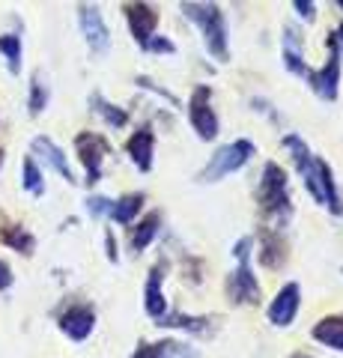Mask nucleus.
I'll return each instance as SVG.
<instances>
[{
	"mask_svg": "<svg viewBox=\"0 0 343 358\" xmlns=\"http://www.w3.org/2000/svg\"><path fill=\"white\" fill-rule=\"evenodd\" d=\"M257 209L263 218V227L284 230L293 218V197H290V176L278 162H265L260 182H257Z\"/></svg>",
	"mask_w": 343,
	"mask_h": 358,
	"instance_id": "obj_1",
	"label": "nucleus"
},
{
	"mask_svg": "<svg viewBox=\"0 0 343 358\" xmlns=\"http://www.w3.org/2000/svg\"><path fill=\"white\" fill-rule=\"evenodd\" d=\"M180 13L200 30V39L206 45V54L215 63L230 60V36H227V18L221 13L218 3H197V0H185L180 3Z\"/></svg>",
	"mask_w": 343,
	"mask_h": 358,
	"instance_id": "obj_2",
	"label": "nucleus"
},
{
	"mask_svg": "<svg viewBox=\"0 0 343 358\" xmlns=\"http://www.w3.org/2000/svg\"><path fill=\"white\" fill-rule=\"evenodd\" d=\"M251 254H254V236L236 239V245H233L236 268L227 278V299H230V305L257 308L260 299H263L260 281H257V275H254V266H251Z\"/></svg>",
	"mask_w": 343,
	"mask_h": 358,
	"instance_id": "obj_3",
	"label": "nucleus"
},
{
	"mask_svg": "<svg viewBox=\"0 0 343 358\" xmlns=\"http://www.w3.org/2000/svg\"><path fill=\"white\" fill-rule=\"evenodd\" d=\"M254 155H257V143L248 141V138H236V141L224 143V147H218L212 155H209V162L197 171L194 179L200 185H215V182H221V179H227L230 173H239Z\"/></svg>",
	"mask_w": 343,
	"mask_h": 358,
	"instance_id": "obj_4",
	"label": "nucleus"
},
{
	"mask_svg": "<svg viewBox=\"0 0 343 358\" xmlns=\"http://www.w3.org/2000/svg\"><path fill=\"white\" fill-rule=\"evenodd\" d=\"M185 114H188V126L194 129L197 141H215L218 131H221V120L215 114V105H212V87L209 84H197L188 96V105H185Z\"/></svg>",
	"mask_w": 343,
	"mask_h": 358,
	"instance_id": "obj_5",
	"label": "nucleus"
},
{
	"mask_svg": "<svg viewBox=\"0 0 343 358\" xmlns=\"http://www.w3.org/2000/svg\"><path fill=\"white\" fill-rule=\"evenodd\" d=\"M110 152L114 150H110V141L105 134H98V131H78L75 134V155H78V162L87 173V179H84L87 185H98Z\"/></svg>",
	"mask_w": 343,
	"mask_h": 358,
	"instance_id": "obj_6",
	"label": "nucleus"
},
{
	"mask_svg": "<svg viewBox=\"0 0 343 358\" xmlns=\"http://www.w3.org/2000/svg\"><path fill=\"white\" fill-rule=\"evenodd\" d=\"M326 45H328V60L319 66V69L311 72L307 78V87L314 90V93L323 99V102H335L340 96V78H343V57H340V48L335 42V33H328L326 36Z\"/></svg>",
	"mask_w": 343,
	"mask_h": 358,
	"instance_id": "obj_7",
	"label": "nucleus"
},
{
	"mask_svg": "<svg viewBox=\"0 0 343 358\" xmlns=\"http://www.w3.org/2000/svg\"><path fill=\"white\" fill-rule=\"evenodd\" d=\"M168 272H170V260L164 254L149 266V272H147V284H143V310H147V317L152 322H159L164 313L170 310L168 299H164V281H168Z\"/></svg>",
	"mask_w": 343,
	"mask_h": 358,
	"instance_id": "obj_8",
	"label": "nucleus"
},
{
	"mask_svg": "<svg viewBox=\"0 0 343 358\" xmlns=\"http://www.w3.org/2000/svg\"><path fill=\"white\" fill-rule=\"evenodd\" d=\"M75 13H78V27H81V36L87 42V48H90L96 57H105V54L110 51V30L105 24L102 9H98L96 3H78Z\"/></svg>",
	"mask_w": 343,
	"mask_h": 358,
	"instance_id": "obj_9",
	"label": "nucleus"
},
{
	"mask_svg": "<svg viewBox=\"0 0 343 358\" xmlns=\"http://www.w3.org/2000/svg\"><path fill=\"white\" fill-rule=\"evenodd\" d=\"M57 329L72 343L90 341V334L96 331V308L90 301H72V305H66L57 313Z\"/></svg>",
	"mask_w": 343,
	"mask_h": 358,
	"instance_id": "obj_10",
	"label": "nucleus"
},
{
	"mask_svg": "<svg viewBox=\"0 0 343 358\" xmlns=\"http://www.w3.org/2000/svg\"><path fill=\"white\" fill-rule=\"evenodd\" d=\"M123 18L129 24L131 39H135L138 48L143 51V48H147V42L159 33L161 13H159V6L147 3V0H135V3H123Z\"/></svg>",
	"mask_w": 343,
	"mask_h": 358,
	"instance_id": "obj_11",
	"label": "nucleus"
},
{
	"mask_svg": "<svg viewBox=\"0 0 343 358\" xmlns=\"http://www.w3.org/2000/svg\"><path fill=\"white\" fill-rule=\"evenodd\" d=\"M298 310H302V287H298L295 281L284 284L278 293H275V299L269 301V308H265V320H269V326L275 329H290Z\"/></svg>",
	"mask_w": 343,
	"mask_h": 358,
	"instance_id": "obj_12",
	"label": "nucleus"
},
{
	"mask_svg": "<svg viewBox=\"0 0 343 358\" xmlns=\"http://www.w3.org/2000/svg\"><path fill=\"white\" fill-rule=\"evenodd\" d=\"M30 152H33V159L39 162V167L48 164L51 171L57 176H63L69 185H78V176H75L72 164H69V155H66L60 143H54L48 134H36V138L30 141Z\"/></svg>",
	"mask_w": 343,
	"mask_h": 358,
	"instance_id": "obj_13",
	"label": "nucleus"
},
{
	"mask_svg": "<svg viewBox=\"0 0 343 358\" xmlns=\"http://www.w3.org/2000/svg\"><path fill=\"white\" fill-rule=\"evenodd\" d=\"M257 260L263 268H269V272H278V268L286 266L290 260V242H286L284 230H272V227H263L257 230Z\"/></svg>",
	"mask_w": 343,
	"mask_h": 358,
	"instance_id": "obj_14",
	"label": "nucleus"
},
{
	"mask_svg": "<svg viewBox=\"0 0 343 358\" xmlns=\"http://www.w3.org/2000/svg\"><path fill=\"white\" fill-rule=\"evenodd\" d=\"M126 155L129 162L138 167L140 173H149L152 164H156V129H152V122H140V126L129 134L126 141Z\"/></svg>",
	"mask_w": 343,
	"mask_h": 358,
	"instance_id": "obj_15",
	"label": "nucleus"
},
{
	"mask_svg": "<svg viewBox=\"0 0 343 358\" xmlns=\"http://www.w3.org/2000/svg\"><path fill=\"white\" fill-rule=\"evenodd\" d=\"M159 329H176L185 334H194V338H212L218 322L215 317H206V313H185V310H168L164 317L156 322Z\"/></svg>",
	"mask_w": 343,
	"mask_h": 358,
	"instance_id": "obj_16",
	"label": "nucleus"
},
{
	"mask_svg": "<svg viewBox=\"0 0 343 358\" xmlns=\"http://www.w3.org/2000/svg\"><path fill=\"white\" fill-rule=\"evenodd\" d=\"M281 60H284V69L290 72L293 78H302V81H307L311 72H314V66L307 63V57H305V39L295 33V27H284Z\"/></svg>",
	"mask_w": 343,
	"mask_h": 358,
	"instance_id": "obj_17",
	"label": "nucleus"
},
{
	"mask_svg": "<svg viewBox=\"0 0 343 358\" xmlns=\"http://www.w3.org/2000/svg\"><path fill=\"white\" fill-rule=\"evenodd\" d=\"M161 224H164L161 209H152V212H147V215H143V218H138V221H135V227L129 230V251L135 254V257L147 251L149 245L159 239Z\"/></svg>",
	"mask_w": 343,
	"mask_h": 358,
	"instance_id": "obj_18",
	"label": "nucleus"
},
{
	"mask_svg": "<svg viewBox=\"0 0 343 358\" xmlns=\"http://www.w3.org/2000/svg\"><path fill=\"white\" fill-rule=\"evenodd\" d=\"M0 245H6L9 251H15L21 257H33V254H36V236H33L24 224L6 218L3 212H0Z\"/></svg>",
	"mask_w": 343,
	"mask_h": 358,
	"instance_id": "obj_19",
	"label": "nucleus"
},
{
	"mask_svg": "<svg viewBox=\"0 0 343 358\" xmlns=\"http://www.w3.org/2000/svg\"><path fill=\"white\" fill-rule=\"evenodd\" d=\"M143 206H147V194L143 192H129L123 197L110 200V209H108V218L119 224V227H129V224H135L138 215L143 212Z\"/></svg>",
	"mask_w": 343,
	"mask_h": 358,
	"instance_id": "obj_20",
	"label": "nucleus"
},
{
	"mask_svg": "<svg viewBox=\"0 0 343 358\" xmlns=\"http://www.w3.org/2000/svg\"><path fill=\"white\" fill-rule=\"evenodd\" d=\"M311 338L316 343L328 346V350L343 352V313H326L323 320H316L311 329Z\"/></svg>",
	"mask_w": 343,
	"mask_h": 358,
	"instance_id": "obj_21",
	"label": "nucleus"
},
{
	"mask_svg": "<svg viewBox=\"0 0 343 358\" xmlns=\"http://www.w3.org/2000/svg\"><path fill=\"white\" fill-rule=\"evenodd\" d=\"M0 57H3V66L9 75H21L24 69V42H21V33H0Z\"/></svg>",
	"mask_w": 343,
	"mask_h": 358,
	"instance_id": "obj_22",
	"label": "nucleus"
},
{
	"mask_svg": "<svg viewBox=\"0 0 343 358\" xmlns=\"http://www.w3.org/2000/svg\"><path fill=\"white\" fill-rule=\"evenodd\" d=\"M90 108H93V114L96 117H102L110 129H126L129 126V110L126 108H119V105H114L110 99H105L98 90H93L90 93Z\"/></svg>",
	"mask_w": 343,
	"mask_h": 358,
	"instance_id": "obj_23",
	"label": "nucleus"
},
{
	"mask_svg": "<svg viewBox=\"0 0 343 358\" xmlns=\"http://www.w3.org/2000/svg\"><path fill=\"white\" fill-rule=\"evenodd\" d=\"M48 102H51V84H48L45 72L36 69V72L30 75V87H27V114L30 117L45 114Z\"/></svg>",
	"mask_w": 343,
	"mask_h": 358,
	"instance_id": "obj_24",
	"label": "nucleus"
},
{
	"mask_svg": "<svg viewBox=\"0 0 343 358\" xmlns=\"http://www.w3.org/2000/svg\"><path fill=\"white\" fill-rule=\"evenodd\" d=\"M21 188H24L30 197L45 194V176H42V167L33 155H24V162H21Z\"/></svg>",
	"mask_w": 343,
	"mask_h": 358,
	"instance_id": "obj_25",
	"label": "nucleus"
},
{
	"mask_svg": "<svg viewBox=\"0 0 343 358\" xmlns=\"http://www.w3.org/2000/svg\"><path fill=\"white\" fill-rule=\"evenodd\" d=\"M135 84H138L140 90H149V93H156L159 99H164V102H170L173 108H180V99H176L168 87H161L159 81H152L149 75H135Z\"/></svg>",
	"mask_w": 343,
	"mask_h": 358,
	"instance_id": "obj_26",
	"label": "nucleus"
},
{
	"mask_svg": "<svg viewBox=\"0 0 343 358\" xmlns=\"http://www.w3.org/2000/svg\"><path fill=\"white\" fill-rule=\"evenodd\" d=\"M159 343L164 358H200V352L191 343H182V341H159Z\"/></svg>",
	"mask_w": 343,
	"mask_h": 358,
	"instance_id": "obj_27",
	"label": "nucleus"
},
{
	"mask_svg": "<svg viewBox=\"0 0 343 358\" xmlns=\"http://www.w3.org/2000/svg\"><path fill=\"white\" fill-rule=\"evenodd\" d=\"M143 54H159V57H173L176 54V42L170 36H161V33H156L149 42H147V48H143Z\"/></svg>",
	"mask_w": 343,
	"mask_h": 358,
	"instance_id": "obj_28",
	"label": "nucleus"
},
{
	"mask_svg": "<svg viewBox=\"0 0 343 358\" xmlns=\"http://www.w3.org/2000/svg\"><path fill=\"white\" fill-rule=\"evenodd\" d=\"M87 212H90L93 218H108V209H110V197H102V194H90L84 200Z\"/></svg>",
	"mask_w": 343,
	"mask_h": 358,
	"instance_id": "obj_29",
	"label": "nucleus"
},
{
	"mask_svg": "<svg viewBox=\"0 0 343 358\" xmlns=\"http://www.w3.org/2000/svg\"><path fill=\"white\" fill-rule=\"evenodd\" d=\"M293 9H295V15L305 21V24H314L316 21V3L314 0H293Z\"/></svg>",
	"mask_w": 343,
	"mask_h": 358,
	"instance_id": "obj_30",
	"label": "nucleus"
},
{
	"mask_svg": "<svg viewBox=\"0 0 343 358\" xmlns=\"http://www.w3.org/2000/svg\"><path fill=\"white\" fill-rule=\"evenodd\" d=\"M131 358H164V352H161V343L140 341V343L135 346V352H131Z\"/></svg>",
	"mask_w": 343,
	"mask_h": 358,
	"instance_id": "obj_31",
	"label": "nucleus"
},
{
	"mask_svg": "<svg viewBox=\"0 0 343 358\" xmlns=\"http://www.w3.org/2000/svg\"><path fill=\"white\" fill-rule=\"evenodd\" d=\"M105 257L110 263H119V248H117V236H114V230H105Z\"/></svg>",
	"mask_w": 343,
	"mask_h": 358,
	"instance_id": "obj_32",
	"label": "nucleus"
},
{
	"mask_svg": "<svg viewBox=\"0 0 343 358\" xmlns=\"http://www.w3.org/2000/svg\"><path fill=\"white\" fill-rule=\"evenodd\" d=\"M15 284V275H13V266H9L3 257H0V293H6L9 287Z\"/></svg>",
	"mask_w": 343,
	"mask_h": 358,
	"instance_id": "obj_33",
	"label": "nucleus"
},
{
	"mask_svg": "<svg viewBox=\"0 0 343 358\" xmlns=\"http://www.w3.org/2000/svg\"><path fill=\"white\" fill-rule=\"evenodd\" d=\"M331 33H335V42H337V48H340V57H343V21Z\"/></svg>",
	"mask_w": 343,
	"mask_h": 358,
	"instance_id": "obj_34",
	"label": "nucleus"
},
{
	"mask_svg": "<svg viewBox=\"0 0 343 358\" xmlns=\"http://www.w3.org/2000/svg\"><path fill=\"white\" fill-rule=\"evenodd\" d=\"M290 358H311V352H293Z\"/></svg>",
	"mask_w": 343,
	"mask_h": 358,
	"instance_id": "obj_35",
	"label": "nucleus"
},
{
	"mask_svg": "<svg viewBox=\"0 0 343 358\" xmlns=\"http://www.w3.org/2000/svg\"><path fill=\"white\" fill-rule=\"evenodd\" d=\"M3 162H6V150H0V167H3Z\"/></svg>",
	"mask_w": 343,
	"mask_h": 358,
	"instance_id": "obj_36",
	"label": "nucleus"
},
{
	"mask_svg": "<svg viewBox=\"0 0 343 358\" xmlns=\"http://www.w3.org/2000/svg\"><path fill=\"white\" fill-rule=\"evenodd\" d=\"M337 6H340V9H343V0H337Z\"/></svg>",
	"mask_w": 343,
	"mask_h": 358,
	"instance_id": "obj_37",
	"label": "nucleus"
},
{
	"mask_svg": "<svg viewBox=\"0 0 343 358\" xmlns=\"http://www.w3.org/2000/svg\"><path fill=\"white\" fill-rule=\"evenodd\" d=\"M340 272H343V268H340Z\"/></svg>",
	"mask_w": 343,
	"mask_h": 358,
	"instance_id": "obj_38",
	"label": "nucleus"
}]
</instances>
